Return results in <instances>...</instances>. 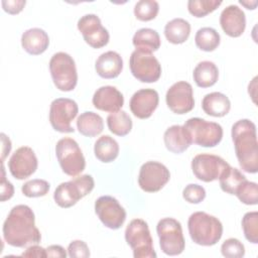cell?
<instances>
[{
    "instance_id": "cell-1",
    "label": "cell",
    "mask_w": 258,
    "mask_h": 258,
    "mask_svg": "<svg viewBox=\"0 0 258 258\" xmlns=\"http://www.w3.org/2000/svg\"><path fill=\"white\" fill-rule=\"evenodd\" d=\"M2 232L5 242L12 247L24 248L38 244L41 240L34 213L26 205H17L11 209L3 223Z\"/></svg>"
},
{
    "instance_id": "cell-2",
    "label": "cell",
    "mask_w": 258,
    "mask_h": 258,
    "mask_svg": "<svg viewBox=\"0 0 258 258\" xmlns=\"http://www.w3.org/2000/svg\"><path fill=\"white\" fill-rule=\"evenodd\" d=\"M231 135L240 167L248 173H256L258 171L256 125L249 119H241L233 124Z\"/></svg>"
},
{
    "instance_id": "cell-3",
    "label": "cell",
    "mask_w": 258,
    "mask_h": 258,
    "mask_svg": "<svg viewBox=\"0 0 258 258\" xmlns=\"http://www.w3.org/2000/svg\"><path fill=\"white\" fill-rule=\"evenodd\" d=\"M187 229L192 242L201 246H213L223 235L221 221L205 212L191 214L187 221Z\"/></svg>"
},
{
    "instance_id": "cell-4",
    "label": "cell",
    "mask_w": 258,
    "mask_h": 258,
    "mask_svg": "<svg viewBox=\"0 0 258 258\" xmlns=\"http://www.w3.org/2000/svg\"><path fill=\"white\" fill-rule=\"evenodd\" d=\"M94 186L95 181L93 176L83 174L58 184L53 192V200L60 208H71L81 199L89 195Z\"/></svg>"
},
{
    "instance_id": "cell-5",
    "label": "cell",
    "mask_w": 258,
    "mask_h": 258,
    "mask_svg": "<svg viewBox=\"0 0 258 258\" xmlns=\"http://www.w3.org/2000/svg\"><path fill=\"white\" fill-rule=\"evenodd\" d=\"M49 72L56 89L73 91L78 83V73L74 58L67 52L54 53L49 60Z\"/></svg>"
},
{
    "instance_id": "cell-6",
    "label": "cell",
    "mask_w": 258,
    "mask_h": 258,
    "mask_svg": "<svg viewBox=\"0 0 258 258\" xmlns=\"http://www.w3.org/2000/svg\"><path fill=\"white\" fill-rule=\"evenodd\" d=\"M125 240L135 258H155L153 241L147 223L142 219H133L125 230Z\"/></svg>"
},
{
    "instance_id": "cell-7",
    "label": "cell",
    "mask_w": 258,
    "mask_h": 258,
    "mask_svg": "<svg viewBox=\"0 0 258 258\" xmlns=\"http://www.w3.org/2000/svg\"><path fill=\"white\" fill-rule=\"evenodd\" d=\"M55 154L61 170L69 176H78L86 167L84 154L76 140L70 137L59 139L55 145Z\"/></svg>"
},
{
    "instance_id": "cell-8",
    "label": "cell",
    "mask_w": 258,
    "mask_h": 258,
    "mask_svg": "<svg viewBox=\"0 0 258 258\" xmlns=\"http://www.w3.org/2000/svg\"><path fill=\"white\" fill-rule=\"evenodd\" d=\"M159 246L162 252L169 256L179 255L183 252L185 241L180 223L173 218H163L156 226Z\"/></svg>"
},
{
    "instance_id": "cell-9",
    "label": "cell",
    "mask_w": 258,
    "mask_h": 258,
    "mask_svg": "<svg viewBox=\"0 0 258 258\" xmlns=\"http://www.w3.org/2000/svg\"><path fill=\"white\" fill-rule=\"evenodd\" d=\"M183 127L187 130L192 143L202 147H215L223 138V128L220 124L199 117L187 119Z\"/></svg>"
},
{
    "instance_id": "cell-10",
    "label": "cell",
    "mask_w": 258,
    "mask_h": 258,
    "mask_svg": "<svg viewBox=\"0 0 258 258\" xmlns=\"http://www.w3.org/2000/svg\"><path fill=\"white\" fill-rule=\"evenodd\" d=\"M131 74L142 83H155L161 76V66L151 53L140 49L132 51L129 59Z\"/></svg>"
},
{
    "instance_id": "cell-11",
    "label": "cell",
    "mask_w": 258,
    "mask_h": 258,
    "mask_svg": "<svg viewBox=\"0 0 258 258\" xmlns=\"http://www.w3.org/2000/svg\"><path fill=\"white\" fill-rule=\"evenodd\" d=\"M79 107L76 101L69 98H57L50 103L49 123L51 127L60 133H72L73 120L77 117Z\"/></svg>"
},
{
    "instance_id": "cell-12",
    "label": "cell",
    "mask_w": 258,
    "mask_h": 258,
    "mask_svg": "<svg viewBox=\"0 0 258 258\" xmlns=\"http://www.w3.org/2000/svg\"><path fill=\"white\" fill-rule=\"evenodd\" d=\"M170 178L167 167L158 161H147L143 163L139 170L138 184L146 192L159 191Z\"/></svg>"
},
{
    "instance_id": "cell-13",
    "label": "cell",
    "mask_w": 258,
    "mask_h": 258,
    "mask_svg": "<svg viewBox=\"0 0 258 258\" xmlns=\"http://www.w3.org/2000/svg\"><path fill=\"white\" fill-rule=\"evenodd\" d=\"M95 213L103 225L111 230L120 229L126 220V211L111 196H102L95 202Z\"/></svg>"
},
{
    "instance_id": "cell-14",
    "label": "cell",
    "mask_w": 258,
    "mask_h": 258,
    "mask_svg": "<svg viewBox=\"0 0 258 258\" xmlns=\"http://www.w3.org/2000/svg\"><path fill=\"white\" fill-rule=\"evenodd\" d=\"M228 165L229 163L222 157L210 153L198 154L191 160V170L195 176L205 182L219 179Z\"/></svg>"
},
{
    "instance_id": "cell-15",
    "label": "cell",
    "mask_w": 258,
    "mask_h": 258,
    "mask_svg": "<svg viewBox=\"0 0 258 258\" xmlns=\"http://www.w3.org/2000/svg\"><path fill=\"white\" fill-rule=\"evenodd\" d=\"M78 29L84 40L93 48H101L109 42V32L96 14H85L78 20Z\"/></svg>"
},
{
    "instance_id": "cell-16",
    "label": "cell",
    "mask_w": 258,
    "mask_h": 258,
    "mask_svg": "<svg viewBox=\"0 0 258 258\" xmlns=\"http://www.w3.org/2000/svg\"><path fill=\"white\" fill-rule=\"evenodd\" d=\"M165 101L167 107L175 114L182 115L190 112L195 107L191 85L185 81L174 83L167 90Z\"/></svg>"
},
{
    "instance_id": "cell-17",
    "label": "cell",
    "mask_w": 258,
    "mask_h": 258,
    "mask_svg": "<svg viewBox=\"0 0 258 258\" xmlns=\"http://www.w3.org/2000/svg\"><path fill=\"white\" fill-rule=\"evenodd\" d=\"M37 157L28 146L17 148L8 160V168L11 175L19 180L32 175L37 169Z\"/></svg>"
},
{
    "instance_id": "cell-18",
    "label": "cell",
    "mask_w": 258,
    "mask_h": 258,
    "mask_svg": "<svg viewBox=\"0 0 258 258\" xmlns=\"http://www.w3.org/2000/svg\"><path fill=\"white\" fill-rule=\"evenodd\" d=\"M159 103L158 93L153 89H141L133 94L129 107L132 114L139 119L149 118Z\"/></svg>"
},
{
    "instance_id": "cell-19",
    "label": "cell",
    "mask_w": 258,
    "mask_h": 258,
    "mask_svg": "<svg viewBox=\"0 0 258 258\" xmlns=\"http://www.w3.org/2000/svg\"><path fill=\"white\" fill-rule=\"evenodd\" d=\"M92 103L98 110L114 113L120 111L124 105L122 93L113 86H103L94 93Z\"/></svg>"
},
{
    "instance_id": "cell-20",
    "label": "cell",
    "mask_w": 258,
    "mask_h": 258,
    "mask_svg": "<svg viewBox=\"0 0 258 258\" xmlns=\"http://www.w3.org/2000/svg\"><path fill=\"white\" fill-rule=\"evenodd\" d=\"M220 24L224 32L231 37H239L246 27V16L244 11L237 5H229L220 15Z\"/></svg>"
},
{
    "instance_id": "cell-21",
    "label": "cell",
    "mask_w": 258,
    "mask_h": 258,
    "mask_svg": "<svg viewBox=\"0 0 258 258\" xmlns=\"http://www.w3.org/2000/svg\"><path fill=\"white\" fill-rule=\"evenodd\" d=\"M95 70L103 79H115L123 70V59L116 51L103 52L95 62Z\"/></svg>"
},
{
    "instance_id": "cell-22",
    "label": "cell",
    "mask_w": 258,
    "mask_h": 258,
    "mask_svg": "<svg viewBox=\"0 0 258 258\" xmlns=\"http://www.w3.org/2000/svg\"><path fill=\"white\" fill-rule=\"evenodd\" d=\"M163 141L166 149L176 154L182 153L192 144L187 130L180 125L168 127L163 134Z\"/></svg>"
},
{
    "instance_id": "cell-23",
    "label": "cell",
    "mask_w": 258,
    "mask_h": 258,
    "mask_svg": "<svg viewBox=\"0 0 258 258\" xmlns=\"http://www.w3.org/2000/svg\"><path fill=\"white\" fill-rule=\"evenodd\" d=\"M21 45L29 54H41L49 45L48 34L43 29L38 27L29 28L22 33Z\"/></svg>"
},
{
    "instance_id": "cell-24",
    "label": "cell",
    "mask_w": 258,
    "mask_h": 258,
    "mask_svg": "<svg viewBox=\"0 0 258 258\" xmlns=\"http://www.w3.org/2000/svg\"><path fill=\"white\" fill-rule=\"evenodd\" d=\"M202 109L210 116L224 117L231 109V102L225 94L220 92H212L203 98Z\"/></svg>"
},
{
    "instance_id": "cell-25",
    "label": "cell",
    "mask_w": 258,
    "mask_h": 258,
    "mask_svg": "<svg viewBox=\"0 0 258 258\" xmlns=\"http://www.w3.org/2000/svg\"><path fill=\"white\" fill-rule=\"evenodd\" d=\"M192 78L196 85L200 88L212 87L217 83L219 78L218 67L213 61L203 60L194 69Z\"/></svg>"
},
{
    "instance_id": "cell-26",
    "label": "cell",
    "mask_w": 258,
    "mask_h": 258,
    "mask_svg": "<svg viewBox=\"0 0 258 258\" xmlns=\"http://www.w3.org/2000/svg\"><path fill=\"white\" fill-rule=\"evenodd\" d=\"M77 128L82 135L87 137H95L104 129L103 118L97 113L86 111L78 117Z\"/></svg>"
},
{
    "instance_id": "cell-27",
    "label": "cell",
    "mask_w": 258,
    "mask_h": 258,
    "mask_svg": "<svg viewBox=\"0 0 258 258\" xmlns=\"http://www.w3.org/2000/svg\"><path fill=\"white\" fill-rule=\"evenodd\" d=\"M190 34V24L183 18H173L165 24L164 35L168 42L180 44L187 40Z\"/></svg>"
},
{
    "instance_id": "cell-28",
    "label": "cell",
    "mask_w": 258,
    "mask_h": 258,
    "mask_svg": "<svg viewBox=\"0 0 258 258\" xmlns=\"http://www.w3.org/2000/svg\"><path fill=\"white\" fill-rule=\"evenodd\" d=\"M132 43L136 49L144 50L147 52L156 51L161 44L160 36L158 32L152 28H140L138 29L132 38Z\"/></svg>"
},
{
    "instance_id": "cell-29",
    "label": "cell",
    "mask_w": 258,
    "mask_h": 258,
    "mask_svg": "<svg viewBox=\"0 0 258 258\" xmlns=\"http://www.w3.org/2000/svg\"><path fill=\"white\" fill-rule=\"evenodd\" d=\"M94 153L100 161L104 163L112 162L119 154V144L110 135H103L95 142Z\"/></svg>"
},
{
    "instance_id": "cell-30",
    "label": "cell",
    "mask_w": 258,
    "mask_h": 258,
    "mask_svg": "<svg viewBox=\"0 0 258 258\" xmlns=\"http://www.w3.org/2000/svg\"><path fill=\"white\" fill-rule=\"evenodd\" d=\"M246 179V176L239 169L229 164L220 175L219 182L223 191L229 195H235L238 187Z\"/></svg>"
},
{
    "instance_id": "cell-31",
    "label": "cell",
    "mask_w": 258,
    "mask_h": 258,
    "mask_svg": "<svg viewBox=\"0 0 258 258\" xmlns=\"http://www.w3.org/2000/svg\"><path fill=\"white\" fill-rule=\"evenodd\" d=\"M107 126L113 134L117 136H125L132 129V120L125 111L120 110L108 115Z\"/></svg>"
},
{
    "instance_id": "cell-32",
    "label": "cell",
    "mask_w": 258,
    "mask_h": 258,
    "mask_svg": "<svg viewBox=\"0 0 258 258\" xmlns=\"http://www.w3.org/2000/svg\"><path fill=\"white\" fill-rule=\"evenodd\" d=\"M221 41L219 32L213 27H202L200 28L195 35L196 45L204 51H213L215 50Z\"/></svg>"
},
{
    "instance_id": "cell-33",
    "label": "cell",
    "mask_w": 258,
    "mask_h": 258,
    "mask_svg": "<svg viewBox=\"0 0 258 258\" xmlns=\"http://www.w3.org/2000/svg\"><path fill=\"white\" fill-rule=\"evenodd\" d=\"M159 11V4L155 0H140L134 6V15L140 21L154 19Z\"/></svg>"
},
{
    "instance_id": "cell-34",
    "label": "cell",
    "mask_w": 258,
    "mask_h": 258,
    "mask_svg": "<svg viewBox=\"0 0 258 258\" xmlns=\"http://www.w3.org/2000/svg\"><path fill=\"white\" fill-rule=\"evenodd\" d=\"M221 4L222 1L218 0H189L187 10L195 17L201 18L215 11Z\"/></svg>"
},
{
    "instance_id": "cell-35",
    "label": "cell",
    "mask_w": 258,
    "mask_h": 258,
    "mask_svg": "<svg viewBox=\"0 0 258 258\" xmlns=\"http://www.w3.org/2000/svg\"><path fill=\"white\" fill-rule=\"evenodd\" d=\"M242 228L245 238L253 243H258V212H248L242 218Z\"/></svg>"
},
{
    "instance_id": "cell-36",
    "label": "cell",
    "mask_w": 258,
    "mask_h": 258,
    "mask_svg": "<svg viewBox=\"0 0 258 258\" xmlns=\"http://www.w3.org/2000/svg\"><path fill=\"white\" fill-rule=\"evenodd\" d=\"M235 196L239 201L248 206H254L258 203V186L256 182L245 180L238 187Z\"/></svg>"
},
{
    "instance_id": "cell-37",
    "label": "cell",
    "mask_w": 258,
    "mask_h": 258,
    "mask_svg": "<svg viewBox=\"0 0 258 258\" xmlns=\"http://www.w3.org/2000/svg\"><path fill=\"white\" fill-rule=\"evenodd\" d=\"M50 188V184L44 179H31L21 186L22 194L27 198H39L44 197Z\"/></svg>"
},
{
    "instance_id": "cell-38",
    "label": "cell",
    "mask_w": 258,
    "mask_h": 258,
    "mask_svg": "<svg viewBox=\"0 0 258 258\" xmlns=\"http://www.w3.org/2000/svg\"><path fill=\"white\" fill-rule=\"evenodd\" d=\"M221 253L227 258H242L245 255V247L238 239L229 238L223 242Z\"/></svg>"
},
{
    "instance_id": "cell-39",
    "label": "cell",
    "mask_w": 258,
    "mask_h": 258,
    "mask_svg": "<svg viewBox=\"0 0 258 258\" xmlns=\"http://www.w3.org/2000/svg\"><path fill=\"white\" fill-rule=\"evenodd\" d=\"M182 198L189 204H200L206 198V190L202 185L189 183L183 188Z\"/></svg>"
},
{
    "instance_id": "cell-40",
    "label": "cell",
    "mask_w": 258,
    "mask_h": 258,
    "mask_svg": "<svg viewBox=\"0 0 258 258\" xmlns=\"http://www.w3.org/2000/svg\"><path fill=\"white\" fill-rule=\"evenodd\" d=\"M68 255L71 258H88L90 257V249L86 242L74 240L69 244Z\"/></svg>"
},
{
    "instance_id": "cell-41",
    "label": "cell",
    "mask_w": 258,
    "mask_h": 258,
    "mask_svg": "<svg viewBox=\"0 0 258 258\" xmlns=\"http://www.w3.org/2000/svg\"><path fill=\"white\" fill-rule=\"evenodd\" d=\"M1 169H2V177H1V184H0V201L5 202L9 200L14 195V187L10 181H8L5 177V169L4 164L1 162Z\"/></svg>"
},
{
    "instance_id": "cell-42",
    "label": "cell",
    "mask_w": 258,
    "mask_h": 258,
    "mask_svg": "<svg viewBox=\"0 0 258 258\" xmlns=\"http://www.w3.org/2000/svg\"><path fill=\"white\" fill-rule=\"evenodd\" d=\"M1 4L5 12L9 14H18L24 8L26 1L25 0H3Z\"/></svg>"
},
{
    "instance_id": "cell-43",
    "label": "cell",
    "mask_w": 258,
    "mask_h": 258,
    "mask_svg": "<svg viewBox=\"0 0 258 258\" xmlns=\"http://www.w3.org/2000/svg\"><path fill=\"white\" fill-rule=\"evenodd\" d=\"M21 255L24 257H47L46 250L37 244L29 246Z\"/></svg>"
},
{
    "instance_id": "cell-44",
    "label": "cell",
    "mask_w": 258,
    "mask_h": 258,
    "mask_svg": "<svg viewBox=\"0 0 258 258\" xmlns=\"http://www.w3.org/2000/svg\"><path fill=\"white\" fill-rule=\"evenodd\" d=\"M46 256L47 257H66L67 252L60 245H50L46 249Z\"/></svg>"
},
{
    "instance_id": "cell-45",
    "label": "cell",
    "mask_w": 258,
    "mask_h": 258,
    "mask_svg": "<svg viewBox=\"0 0 258 258\" xmlns=\"http://www.w3.org/2000/svg\"><path fill=\"white\" fill-rule=\"evenodd\" d=\"M1 139H2V156H1V162L4 163L5 157L9 154L11 150V141L10 139L4 134L1 133Z\"/></svg>"
},
{
    "instance_id": "cell-46",
    "label": "cell",
    "mask_w": 258,
    "mask_h": 258,
    "mask_svg": "<svg viewBox=\"0 0 258 258\" xmlns=\"http://www.w3.org/2000/svg\"><path fill=\"white\" fill-rule=\"evenodd\" d=\"M239 3L242 4V5H244L247 9H255L256 6H257V1L249 2V1H242V0H240Z\"/></svg>"
}]
</instances>
